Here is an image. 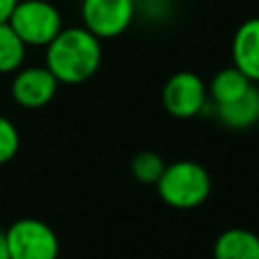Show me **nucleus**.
Here are the masks:
<instances>
[{"instance_id": "39448f33", "label": "nucleus", "mask_w": 259, "mask_h": 259, "mask_svg": "<svg viewBox=\"0 0 259 259\" xmlns=\"http://www.w3.org/2000/svg\"><path fill=\"white\" fill-rule=\"evenodd\" d=\"M208 87L204 79L192 71L170 75L162 87V107L176 119H190L208 107Z\"/></svg>"}, {"instance_id": "20e7f679", "label": "nucleus", "mask_w": 259, "mask_h": 259, "mask_svg": "<svg viewBox=\"0 0 259 259\" xmlns=\"http://www.w3.org/2000/svg\"><path fill=\"white\" fill-rule=\"evenodd\" d=\"M10 259H57L59 237L40 219H18L6 231Z\"/></svg>"}, {"instance_id": "f8f14e48", "label": "nucleus", "mask_w": 259, "mask_h": 259, "mask_svg": "<svg viewBox=\"0 0 259 259\" xmlns=\"http://www.w3.org/2000/svg\"><path fill=\"white\" fill-rule=\"evenodd\" d=\"M26 57V45L8 22H0V73H16Z\"/></svg>"}, {"instance_id": "4468645a", "label": "nucleus", "mask_w": 259, "mask_h": 259, "mask_svg": "<svg viewBox=\"0 0 259 259\" xmlns=\"http://www.w3.org/2000/svg\"><path fill=\"white\" fill-rule=\"evenodd\" d=\"M20 148V134L18 127L0 113V164L10 162Z\"/></svg>"}, {"instance_id": "ddd939ff", "label": "nucleus", "mask_w": 259, "mask_h": 259, "mask_svg": "<svg viewBox=\"0 0 259 259\" xmlns=\"http://www.w3.org/2000/svg\"><path fill=\"white\" fill-rule=\"evenodd\" d=\"M166 168V162L164 158L158 154V152H152V150H144V152H138L132 162H130V172L132 176L142 182V184H156L158 178L162 176Z\"/></svg>"}, {"instance_id": "1a4fd4ad", "label": "nucleus", "mask_w": 259, "mask_h": 259, "mask_svg": "<svg viewBox=\"0 0 259 259\" xmlns=\"http://www.w3.org/2000/svg\"><path fill=\"white\" fill-rule=\"evenodd\" d=\"M214 113L225 127L249 130L259 123V87L253 83L241 97L225 105H214Z\"/></svg>"}, {"instance_id": "2eb2a0df", "label": "nucleus", "mask_w": 259, "mask_h": 259, "mask_svg": "<svg viewBox=\"0 0 259 259\" xmlns=\"http://www.w3.org/2000/svg\"><path fill=\"white\" fill-rule=\"evenodd\" d=\"M16 4H18V0H0V22H8Z\"/></svg>"}, {"instance_id": "9d476101", "label": "nucleus", "mask_w": 259, "mask_h": 259, "mask_svg": "<svg viewBox=\"0 0 259 259\" xmlns=\"http://www.w3.org/2000/svg\"><path fill=\"white\" fill-rule=\"evenodd\" d=\"M214 259H259V235L233 227L223 231L212 245Z\"/></svg>"}, {"instance_id": "f257e3e1", "label": "nucleus", "mask_w": 259, "mask_h": 259, "mask_svg": "<svg viewBox=\"0 0 259 259\" xmlns=\"http://www.w3.org/2000/svg\"><path fill=\"white\" fill-rule=\"evenodd\" d=\"M45 49V67L59 83L67 85H79L91 79L103 59L101 40L85 26H63Z\"/></svg>"}, {"instance_id": "423d86ee", "label": "nucleus", "mask_w": 259, "mask_h": 259, "mask_svg": "<svg viewBox=\"0 0 259 259\" xmlns=\"http://www.w3.org/2000/svg\"><path fill=\"white\" fill-rule=\"evenodd\" d=\"M136 18L134 0H83L81 20L83 26L99 40L123 34Z\"/></svg>"}, {"instance_id": "9b49d317", "label": "nucleus", "mask_w": 259, "mask_h": 259, "mask_svg": "<svg viewBox=\"0 0 259 259\" xmlns=\"http://www.w3.org/2000/svg\"><path fill=\"white\" fill-rule=\"evenodd\" d=\"M251 85H253V81H249L235 65H231V67H225L212 75L210 83L206 85L208 87V99H210L212 107L225 105V103L241 97Z\"/></svg>"}, {"instance_id": "6e6552de", "label": "nucleus", "mask_w": 259, "mask_h": 259, "mask_svg": "<svg viewBox=\"0 0 259 259\" xmlns=\"http://www.w3.org/2000/svg\"><path fill=\"white\" fill-rule=\"evenodd\" d=\"M233 65L253 83H259V16L239 24L231 45Z\"/></svg>"}, {"instance_id": "dca6fc26", "label": "nucleus", "mask_w": 259, "mask_h": 259, "mask_svg": "<svg viewBox=\"0 0 259 259\" xmlns=\"http://www.w3.org/2000/svg\"><path fill=\"white\" fill-rule=\"evenodd\" d=\"M0 259H10V255H8V245H6V235H4V231H0Z\"/></svg>"}, {"instance_id": "f03ea898", "label": "nucleus", "mask_w": 259, "mask_h": 259, "mask_svg": "<svg viewBox=\"0 0 259 259\" xmlns=\"http://www.w3.org/2000/svg\"><path fill=\"white\" fill-rule=\"evenodd\" d=\"M210 174L194 160H176L166 164L162 176L156 182V190L172 208L190 210L200 206L210 194Z\"/></svg>"}, {"instance_id": "7ed1b4c3", "label": "nucleus", "mask_w": 259, "mask_h": 259, "mask_svg": "<svg viewBox=\"0 0 259 259\" xmlns=\"http://www.w3.org/2000/svg\"><path fill=\"white\" fill-rule=\"evenodd\" d=\"M8 24L26 47H47L63 28L61 12L47 0H18Z\"/></svg>"}, {"instance_id": "0eeeda50", "label": "nucleus", "mask_w": 259, "mask_h": 259, "mask_svg": "<svg viewBox=\"0 0 259 259\" xmlns=\"http://www.w3.org/2000/svg\"><path fill=\"white\" fill-rule=\"evenodd\" d=\"M59 81L55 75L42 67H20L10 85L12 99L24 109H40L53 101L57 95Z\"/></svg>"}]
</instances>
